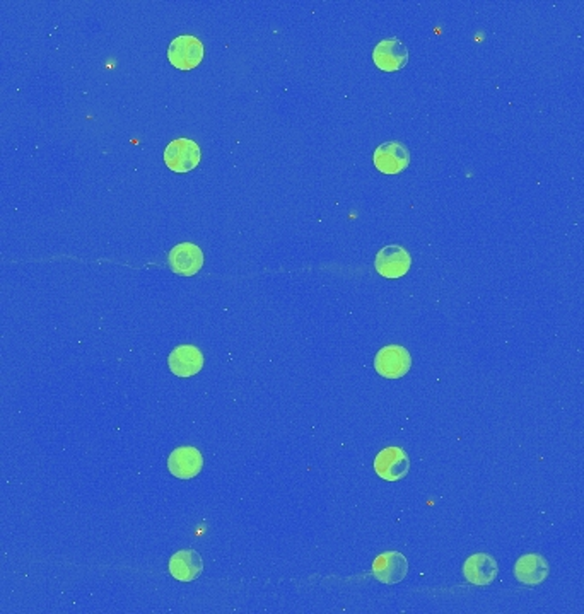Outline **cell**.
I'll return each instance as SVG.
<instances>
[{"label": "cell", "instance_id": "11", "mask_svg": "<svg viewBox=\"0 0 584 614\" xmlns=\"http://www.w3.org/2000/svg\"><path fill=\"white\" fill-rule=\"evenodd\" d=\"M170 371L178 378L196 376L204 367V355L194 345H180L168 357Z\"/></svg>", "mask_w": 584, "mask_h": 614}, {"label": "cell", "instance_id": "10", "mask_svg": "<svg viewBox=\"0 0 584 614\" xmlns=\"http://www.w3.org/2000/svg\"><path fill=\"white\" fill-rule=\"evenodd\" d=\"M409 573V562L400 551L381 553L372 562V575L383 584H398Z\"/></svg>", "mask_w": 584, "mask_h": 614}, {"label": "cell", "instance_id": "7", "mask_svg": "<svg viewBox=\"0 0 584 614\" xmlns=\"http://www.w3.org/2000/svg\"><path fill=\"white\" fill-rule=\"evenodd\" d=\"M372 62L383 72H396L409 64V50L398 38L381 40L372 50Z\"/></svg>", "mask_w": 584, "mask_h": 614}, {"label": "cell", "instance_id": "13", "mask_svg": "<svg viewBox=\"0 0 584 614\" xmlns=\"http://www.w3.org/2000/svg\"><path fill=\"white\" fill-rule=\"evenodd\" d=\"M168 569L176 580L194 582L204 572V560L195 550H180L170 558Z\"/></svg>", "mask_w": 584, "mask_h": 614}, {"label": "cell", "instance_id": "8", "mask_svg": "<svg viewBox=\"0 0 584 614\" xmlns=\"http://www.w3.org/2000/svg\"><path fill=\"white\" fill-rule=\"evenodd\" d=\"M168 265L176 275L194 276L204 267V253L194 243H180L168 254Z\"/></svg>", "mask_w": 584, "mask_h": 614}, {"label": "cell", "instance_id": "5", "mask_svg": "<svg viewBox=\"0 0 584 614\" xmlns=\"http://www.w3.org/2000/svg\"><path fill=\"white\" fill-rule=\"evenodd\" d=\"M372 163L383 174H398L411 164V150L402 142H385L374 150Z\"/></svg>", "mask_w": 584, "mask_h": 614}, {"label": "cell", "instance_id": "6", "mask_svg": "<svg viewBox=\"0 0 584 614\" xmlns=\"http://www.w3.org/2000/svg\"><path fill=\"white\" fill-rule=\"evenodd\" d=\"M200 148L190 139H176L164 150V163L174 172H190L200 163Z\"/></svg>", "mask_w": 584, "mask_h": 614}, {"label": "cell", "instance_id": "4", "mask_svg": "<svg viewBox=\"0 0 584 614\" xmlns=\"http://www.w3.org/2000/svg\"><path fill=\"white\" fill-rule=\"evenodd\" d=\"M411 459L402 447H385L374 458V471L387 482H398L409 474Z\"/></svg>", "mask_w": 584, "mask_h": 614}, {"label": "cell", "instance_id": "9", "mask_svg": "<svg viewBox=\"0 0 584 614\" xmlns=\"http://www.w3.org/2000/svg\"><path fill=\"white\" fill-rule=\"evenodd\" d=\"M204 467L202 452L192 445L176 447L168 458L170 473L180 480H192Z\"/></svg>", "mask_w": 584, "mask_h": 614}, {"label": "cell", "instance_id": "3", "mask_svg": "<svg viewBox=\"0 0 584 614\" xmlns=\"http://www.w3.org/2000/svg\"><path fill=\"white\" fill-rule=\"evenodd\" d=\"M411 267V254L405 248H402L398 244H388V246L381 248L374 258L376 272L388 280L407 275Z\"/></svg>", "mask_w": 584, "mask_h": 614}, {"label": "cell", "instance_id": "2", "mask_svg": "<svg viewBox=\"0 0 584 614\" xmlns=\"http://www.w3.org/2000/svg\"><path fill=\"white\" fill-rule=\"evenodd\" d=\"M170 64L180 70H194L204 60V44L192 35H181L170 43Z\"/></svg>", "mask_w": 584, "mask_h": 614}, {"label": "cell", "instance_id": "14", "mask_svg": "<svg viewBox=\"0 0 584 614\" xmlns=\"http://www.w3.org/2000/svg\"><path fill=\"white\" fill-rule=\"evenodd\" d=\"M515 575L524 586H539L548 575V563L539 553H526L519 556Z\"/></svg>", "mask_w": 584, "mask_h": 614}, {"label": "cell", "instance_id": "1", "mask_svg": "<svg viewBox=\"0 0 584 614\" xmlns=\"http://www.w3.org/2000/svg\"><path fill=\"white\" fill-rule=\"evenodd\" d=\"M411 367V354L402 345H387L374 357V371L385 379H400Z\"/></svg>", "mask_w": 584, "mask_h": 614}, {"label": "cell", "instance_id": "12", "mask_svg": "<svg viewBox=\"0 0 584 614\" xmlns=\"http://www.w3.org/2000/svg\"><path fill=\"white\" fill-rule=\"evenodd\" d=\"M498 562L487 553H476L463 565L465 578L474 586H489L498 577Z\"/></svg>", "mask_w": 584, "mask_h": 614}]
</instances>
